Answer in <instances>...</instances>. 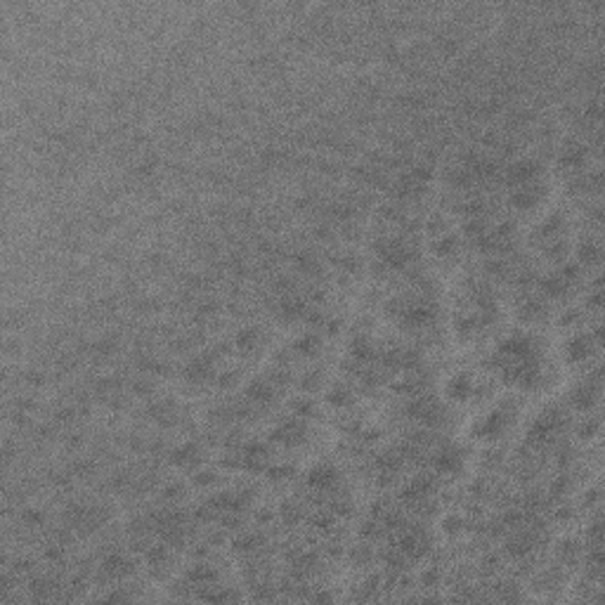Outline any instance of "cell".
I'll use <instances>...</instances> for the list:
<instances>
[{
    "instance_id": "cell-1",
    "label": "cell",
    "mask_w": 605,
    "mask_h": 605,
    "mask_svg": "<svg viewBox=\"0 0 605 605\" xmlns=\"http://www.w3.org/2000/svg\"><path fill=\"white\" fill-rule=\"evenodd\" d=\"M496 369L504 378L521 388H534L542 378V355L532 336L513 334L496 347Z\"/></svg>"
},
{
    "instance_id": "cell-2",
    "label": "cell",
    "mask_w": 605,
    "mask_h": 605,
    "mask_svg": "<svg viewBox=\"0 0 605 605\" xmlns=\"http://www.w3.org/2000/svg\"><path fill=\"white\" fill-rule=\"evenodd\" d=\"M580 277H582L580 265H575V262H563L558 270L542 277L537 284L546 298H565L567 293L572 291V286L580 282Z\"/></svg>"
},
{
    "instance_id": "cell-3",
    "label": "cell",
    "mask_w": 605,
    "mask_h": 605,
    "mask_svg": "<svg viewBox=\"0 0 605 605\" xmlns=\"http://www.w3.org/2000/svg\"><path fill=\"white\" fill-rule=\"evenodd\" d=\"M376 253L378 258H381V262L385 267H390V270H404V267H409L411 262H414L416 253L414 249H411L409 244L404 242V239L400 237H383L376 242Z\"/></svg>"
},
{
    "instance_id": "cell-4",
    "label": "cell",
    "mask_w": 605,
    "mask_h": 605,
    "mask_svg": "<svg viewBox=\"0 0 605 605\" xmlns=\"http://www.w3.org/2000/svg\"><path fill=\"white\" fill-rule=\"evenodd\" d=\"M395 305V317L409 329H424L435 319V308L428 301H398Z\"/></svg>"
},
{
    "instance_id": "cell-5",
    "label": "cell",
    "mask_w": 605,
    "mask_h": 605,
    "mask_svg": "<svg viewBox=\"0 0 605 605\" xmlns=\"http://www.w3.org/2000/svg\"><path fill=\"white\" fill-rule=\"evenodd\" d=\"M565 426V414L560 409H546L537 421H534L532 431H529V442L532 444H549L563 431Z\"/></svg>"
},
{
    "instance_id": "cell-6",
    "label": "cell",
    "mask_w": 605,
    "mask_h": 605,
    "mask_svg": "<svg viewBox=\"0 0 605 605\" xmlns=\"http://www.w3.org/2000/svg\"><path fill=\"white\" fill-rule=\"evenodd\" d=\"M539 178H542V163L534 159H518L504 170V182L511 190L539 182Z\"/></svg>"
},
{
    "instance_id": "cell-7",
    "label": "cell",
    "mask_w": 605,
    "mask_h": 605,
    "mask_svg": "<svg viewBox=\"0 0 605 605\" xmlns=\"http://www.w3.org/2000/svg\"><path fill=\"white\" fill-rule=\"evenodd\" d=\"M407 414H409L414 421H419V424H424V426H431V428H437L444 424V409L435 402V400H428V398H424V395H419V398H414L409 404H407Z\"/></svg>"
},
{
    "instance_id": "cell-8",
    "label": "cell",
    "mask_w": 605,
    "mask_h": 605,
    "mask_svg": "<svg viewBox=\"0 0 605 605\" xmlns=\"http://www.w3.org/2000/svg\"><path fill=\"white\" fill-rule=\"evenodd\" d=\"M216 360H218L216 352H203V355L192 357V360L185 364V369H182L185 381L192 385L208 383L213 376H216Z\"/></svg>"
},
{
    "instance_id": "cell-9",
    "label": "cell",
    "mask_w": 605,
    "mask_h": 605,
    "mask_svg": "<svg viewBox=\"0 0 605 605\" xmlns=\"http://www.w3.org/2000/svg\"><path fill=\"white\" fill-rule=\"evenodd\" d=\"M544 194L546 192L542 182H532V185L513 190L511 196H508V206H513L516 211H532V208H537L544 201Z\"/></svg>"
},
{
    "instance_id": "cell-10",
    "label": "cell",
    "mask_w": 605,
    "mask_h": 605,
    "mask_svg": "<svg viewBox=\"0 0 605 605\" xmlns=\"http://www.w3.org/2000/svg\"><path fill=\"white\" fill-rule=\"evenodd\" d=\"M565 218L560 216V213H551L546 220L539 225L537 229H534V239L539 242V246H549V244H556V242H563L565 239Z\"/></svg>"
},
{
    "instance_id": "cell-11",
    "label": "cell",
    "mask_w": 605,
    "mask_h": 605,
    "mask_svg": "<svg viewBox=\"0 0 605 605\" xmlns=\"http://www.w3.org/2000/svg\"><path fill=\"white\" fill-rule=\"evenodd\" d=\"M275 312L282 322L293 324L298 319L308 317V301L303 296H298V293H288V296L279 298V303L275 305Z\"/></svg>"
},
{
    "instance_id": "cell-12",
    "label": "cell",
    "mask_w": 605,
    "mask_h": 605,
    "mask_svg": "<svg viewBox=\"0 0 605 605\" xmlns=\"http://www.w3.org/2000/svg\"><path fill=\"white\" fill-rule=\"evenodd\" d=\"M506 428H508V414L496 409V411H490V414L483 416V419L475 424V435H478L480 440H496V437L504 435Z\"/></svg>"
},
{
    "instance_id": "cell-13",
    "label": "cell",
    "mask_w": 605,
    "mask_h": 605,
    "mask_svg": "<svg viewBox=\"0 0 605 605\" xmlns=\"http://www.w3.org/2000/svg\"><path fill=\"white\" fill-rule=\"evenodd\" d=\"M461 466H464V457H461V452H459V447H454V444H444V447H440L435 454H433V468H435L440 475L459 473Z\"/></svg>"
},
{
    "instance_id": "cell-14",
    "label": "cell",
    "mask_w": 605,
    "mask_h": 605,
    "mask_svg": "<svg viewBox=\"0 0 605 605\" xmlns=\"http://www.w3.org/2000/svg\"><path fill=\"white\" fill-rule=\"evenodd\" d=\"M596 345H598V341L593 339V336L580 334V336H575V339L567 341L565 355L572 364H584L586 360H591V357L596 355Z\"/></svg>"
},
{
    "instance_id": "cell-15",
    "label": "cell",
    "mask_w": 605,
    "mask_h": 605,
    "mask_svg": "<svg viewBox=\"0 0 605 605\" xmlns=\"http://www.w3.org/2000/svg\"><path fill=\"white\" fill-rule=\"evenodd\" d=\"M558 163L560 168L565 170H572V173H582V170L586 168L589 163V147L582 142H570L563 147V152H560L558 157Z\"/></svg>"
},
{
    "instance_id": "cell-16",
    "label": "cell",
    "mask_w": 605,
    "mask_h": 605,
    "mask_svg": "<svg viewBox=\"0 0 605 605\" xmlns=\"http://www.w3.org/2000/svg\"><path fill=\"white\" fill-rule=\"evenodd\" d=\"M203 461V449L196 442H185L170 452V464L182 470H194Z\"/></svg>"
},
{
    "instance_id": "cell-17",
    "label": "cell",
    "mask_w": 605,
    "mask_h": 605,
    "mask_svg": "<svg viewBox=\"0 0 605 605\" xmlns=\"http://www.w3.org/2000/svg\"><path fill=\"white\" fill-rule=\"evenodd\" d=\"M237 457V466L239 468H246V470H262L267 466V457H270V452H267L265 444L260 442H249L246 447L242 449L239 454H234Z\"/></svg>"
},
{
    "instance_id": "cell-18",
    "label": "cell",
    "mask_w": 605,
    "mask_h": 605,
    "mask_svg": "<svg viewBox=\"0 0 605 605\" xmlns=\"http://www.w3.org/2000/svg\"><path fill=\"white\" fill-rule=\"evenodd\" d=\"M133 572H135V563L126 553H121V551H114V553H109L102 560V575L109 577V580H123V577L133 575Z\"/></svg>"
},
{
    "instance_id": "cell-19",
    "label": "cell",
    "mask_w": 605,
    "mask_h": 605,
    "mask_svg": "<svg viewBox=\"0 0 605 605\" xmlns=\"http://www.w3.org/2000/svg\"><path fill=\"white\" fill-rule=\"evenodd\" d=\"M598 393H601L598 383L589 378V381L580 383V385H577V388H572V393H570V404L575 407L577 411H589V409H593V404L598 402Z\"/></svg>"
},
{
    "instance_id": "cell-20",
    "label": "cell",
    "mask_w": 605,
    "mask_h": 605,
    "mask_svg": "<svg viewBox=\"0 0 605 605\" xmlns=\"http://www.w3.org/2000/svg\"><path fill=\"white\" fill-rule=\"evenodd\" d=\"M305 433H308V428H305L301 419H288L275 428L272 437H275L277 442L286 444V447H296V444H301L305 440Z\"/></svg>"
},
{
    "instance_id": "cell-21",
    "label": "cell",
    "mask_w": 605,
    "mask_h": 605,
    "mask_svg": "<svg viewBox=\"0 0 605 605\" xmlns=\"http://www.w3.org/2000/svg\"><path fill=\"white\" fill-rule=\"evenodd\" d=\"M246 400H249V404L255 407H270L275 402V385L267 378H253L246 385Z\"/></svg>"
},
{
    "instance_id": "cell-22",
    "label": "cell",
    "mask_w": 605,
    "mask_h": 605,
    "mask_svg": "<svg viewBox=\"0 0 605 605\" xmlns=\"http://www.w3.org/2000/svg\"><path fill=\"white\" fill-rule=\"evenodd\" d=\"M144 414H147L149 421H154V424L159 426H173L175 419H178V409H175L173 400H154V402L144 409Z\"/></svg>"
},
{
    "instance_id": "cell-23",
    "label": "cell",
    "mask_w": 605,
    "mask_h": 605,
    "mask_svg": "<svg viewBox=\"0 0 605 605\" xmlns=\"http://www.w3.org/2000/svg\"><path fill=\"white\" fill-rule=\"evenodd\" d=\"M336 480H339V473H336V468H334V466H329V464L315 466V468L308 473V485L312 487V490H317V492L331 490V487L336 485Z\"/></svg>"
},
{
    "instance_id": "cell-24",
    "label": "cell",
    "mask_w": 605,
    "mask_h": 605,
    "mask_svg": "<svg viewBox=\"0 0 605 605\" xmlns=\"http://www.w3.org/2000/svg\"><path fill=\"white\" fill-rule=\"evenodd\" d=\"M116 350H119V339H116V336H102V339L88 343V355L93 357V362L111 360Z\"/></svg>"
},
{
    "instance_id": "cell-25",
    "label": "cell",
    "mask_w": 605,
    "mask_h": 605,
    "mask_svg": "<svg viewBox=\"0 0 605 605\" xmlns=\"http://www.w3.org/2000/svg\"><path fill=\"white\" fill-rule=\"evenodd\" d=\"M534 546H537V537H534V532H518V534H513V537L508 539L506 549H508V553H511L513 558H525V556L532 553Z\"/></svg>"
},
{
    "instance_id": "cell-26",
    "label": "cell",
    "mask_w": 605,
    "mask_h": 605,
    "mask_svg": "<svg viewBox=\"0 0 605 605\" xmlns=\"http://www.w3.org/2000/svg\"><path fill=\"white\" fill-rule=\"evenodd\" d=\"M398 546H400V553L402 556L419 558V556L428 549V542H426L424 532H404L402 537H400Z\"/></svg>"
},
{
    "instance_id": "cell-27",
    "label": "cell",
    "mask_w": 605,
    "mask_h": 605,
    "mask_svg": "<svg viewBox=\"0 0 605 605\" xmlns=\"http://www.w3.org/2000/svg\"><path fill=\"white\" fill-rule=\"evenodd\" d=\"M431 492H433L431 478H426V475H419V478H414L402 490V499L409 501V504H419V501H424L426 496L431 494Z\"/></svg>"
},
{
    "instance_id": "cell-28",
    "label": "cell",
    "mask_w": 605,
    "mask_h": 605,
    "mask_svg": "<svg viewBox=\"0 0 605 605\" xmlns=\"http://www.w3.org/2000/svg\"><path fill=\"white\" fill-rule=\"evenodd\" d=\"M546 305L542 298H534V296H525L521 305H518V315H521L523 319H527V322H539V319L546 317Z\"/></svg>"
},
{
    "instance_id": "cell-29",
    "label": "cell",
    "mask_w": 605,
    "mask_h": 605,
    "mask_svg": "<svg viewBox=\"0 0 605 605\" xmlns=\"http://www.w3.org/2000/svg\"><path fill=\"white\" fill-rule=\"evenodd\" d=\"M447 395L452 400H457V402H466V400L473 395V381H470L466 374H459V376H454L452 381L447 383Z\"/></svg>"
},
{
    "instance_id": "cell-30",
    "label": "cell",
    "mask_w": 605,
    "mask_h": 605,
    "mask_svg": "<svg viewBox=\"0 0 605 605\" xmlns=\"http://www.w3.org/2000/svg\"><path fill=\"white\" fill-rule=\"evenodd\" d=\"M216 580H218V572L213 570L211 565H194L190 572H187V582H190L192 586H196V589L211 586Z\"/></svg>"
},
{
    "instance_id": "cell-31",
    "label": "cell",
    "mask_w": 605,
    "mask_h": 605,
    "mask_svg": "<svg viewBox=\"0 0 605 605\" xmlns=\"http://www.w3.org/2000/svg\"><path fill=\"white\" fill-rule=\"evenodd\" d=\"M234 343H237L239 350L249 355V352H253L255 347L260 345V331L255 329V326H246V329H242V331H239V334H237Z\"/></svg>"
},
{
    "instance_id": "cell-32",
    "label": "cell",
    "mask_w": 605,
    "mask_h": 605,
    "mask_svg": "<svg viewBox=\"0 0 605 605\" xmlns=\"http://www.w3.org/2000/svg\"><path fill=\"white\" fill-rule=\"evenodd\" d=\"M293 265H296V270H301L303 275H319V260L317 255L310 253V251L293 253Z\"/></svg>"
},
{
    "instance_id": "cell-33",
    "label": "cell",
    "mask_w": 605,
    "mask_h": 605,
    "mask_svg": "<svg viewBox=\"0 0 605 605\" xmlns=\"http://www.w3.org/2000/svg\"><path fill=\"white\" fill-rule=\"evenodd\" d=\"M260 546H262V537L255 532L239 534V537L232 542V549L237 551V553H253V551H258Z\"/></svg>"
},
{
    "instance_id": "cell-34",
    "label": "cell",
    "mask_w": 605,
    "mask_h": 605,
    "mask_svg": "<svg viewBox=\"0 0 605 605\" xmlns=\"http://www.w3.org/2000/svg\"><path fill=\"white\" fill-rule=\"evenodd\" d=\"M603 260V249L598 246V242H584L580 246V262L586 267H593Z\"/></svg>"
},
{
    "instance_id": "cell-35",
    "label": "cell",
    "mask_w": 605,
    "mask_h": 605,
    "mask_svg": "<svg viewBox=\"0 0 605 605\" xmlns=\"http://www.w3.org/2000/svg\"><path fill=\"white\" fill-rule=\"evenodd\" d=\"M293 347H296L298 355L303 357H315L319 352V347H322V341L317 339L315 334H308V336H301V339L293 343Z\"/></svg>"
},
{
    "instance_id": "cell-36",
    "label": "cell",
    "mask_w": 605,
    "mask_h": 605,
    "mask_svg": "<svg viewBox=\"0 0 605 605\" xmlns=\"http://www.w3.org/2000/svg\"><path fill=\"white\" fill-rule=\"evenodd\" d=\"M106 485H109L111 492H119V494H123V492H128V490H133V487H135V478H133L128 470H116Z\"/></svg>"
},
{
    "instance_id": "cell-37",
    "label": "cell",
    "mask_w": 605,
    "mask_h": 605,
    "mask_svg": "<svg viewBox=\"0 0 605 605\" xmlns=\"http://www.w3.org/2000/svg\"><path fill=\"white\" fill-rule=\"evenodd\" d=\"M218 310H220V305H218V301H201L199 305H194V319L196 322H206V319H213L218 315Z\"/></svg>"
},
{
    "instance_id": "cell-38",
    "label": "cell",
    "mask_w": 605,
    "mask_h": 605,
    "mask_svg": "<svg viewBox=\"0 0 605 605\" xmlns=\"http://www.w3.org/2000/svg\"><path fill=\"white\" fill-rule=\"evenodd\" d=\"M71 475L73 478H81V480H88L95 475V470H98V466H95V461H90V459H78V461L71 464Z\"/></svg>"
},
{
    "instance_id": "cell-39",
    "label": "cell",
    "mask_w": 605,
    "mask_h": 605,
    "mask_svg": "<svg viewBox=\"0 0 605 605\" xmlns=\"http://www.w3.org/2000/svg\"><path fill=\"white\" fill-rule=\"evenodd\" d=\"M350 352H352V360L369 362L374 357V345L369 343V341H364V339H357L355 343L350 345Z\"/></svg>"
},
{
    "instance_id": "cell-40",
    "label": "cell",
    "mask_w": 605,
    "mask_h": 605,
    "mask_svg": "<svg viewBox=\"0 0 605 605\" xmlns=\"http://www.w3.org/2000/svg\"><path fill=\"white\" fill-rule=\"evenodd\" d=\"M21 525L29 529H38L45 525V513H43L41 508H26V511L21 513Z\"/></svg>"
},
{
    "instance_id": "cell-41",
    "label": "cell",
    "mask_w": 605,
    "mask_h": 605,
    "mask_svg": "<svg viewBox=\"0 0 605 605\" xmlns=\"http://www.w3.org/2000/svg\"><path fill=\"white\" fill-rule=\"evenodd\" d=\"M130 393L135 395V398H144V400H147L149 395L154 393V381H152V376H147V378H135V381L130 383Z\"/></svg>"
},
{
    "instance_id": "cell-42",
    "label": "cell",
    "mask_w": 605,
    "mask_h": 605,
    "mask_svg": "<svg viewBox=\"0 0 605 605\" xmlns=\"http://www.w3.org/2000/svg\"><path fill=\"white\" fill-rule=\"evenodd\" d=\"M76 419H78V407L64 404V407H60V409L55 411V424L57 426H69V424H73Z\"/></svg>"
},
{
    "instance_id": "cell-43",
    "label": "cell",
    "mask_w": 605,
    "mask_h": 605,
    "mask_svg": "<svg viewBox=\"0 0 605 605\" xmlns=\"http://www.w3.org/2000/svg\"><path fill=\"white\" fill-rule=\"evenodd\" d=\"M272 291L279 293V296H288V293H296V279L293 277H277L275 282H272Z\"/></svg>"
},
{
    "instance_id": "cell-44",
    "label": "cell",
    "mask_w": 605,
    "mask_h": 605,
    "mask_svg": "<svg viewBox=\"0 0 605 605\" xmlns=\"http://www.w3.org/2000/svg\"><path fill=\"white\" fill-rule=\"evenodd\" d=\"M185 492H187V487L182 483H170V485L163 487L161 496H163V501H170V504H173V501L185 499Z\"/></svg>"
},
{
    "instance_id": "cell-45",
    "label": "cell",
    "mask_w": 605,
    "mask_h": 605,
    "mask_svg": "<svg viewBox=\"0 0 605 605\" xmlns=\"http://www.w3.org/2000/svg\"><path fill=\"white\" fill-rule=\"evenodd\" d=\"M558 556H560V560H565L567 565H572L577 558H580V546H577V542H563L560 544Z\"/></svg>"
},
{
    "instance_id": "cell-46",
    "label": "cell",
    "mask_w": 605,
    "mask_h": 605,
    "mask_svg": "<svg viewBox=\"0 0 605 605\" xmlns=\"http://www.w3.org/2000/svg\"><path fill=\"white\" fill-rule=\"evenodd\" d=\"M329 402L334 404V407H345V404H350V390H347V388H341V385H336V388L329 393Z\"/></svg>"
},
{
    "instance_id": "cell-47",
    "label": "cell",
    "mask_w": 605,
    "mask_h": 605,
    "mask_svg": "<svg viewBox=\"0 0 605 605\" xmlns=\"http://www.w3.org/2000/svg\"><path fill=\"white\" fill-rule=\"evenodd\" d=\"M532 121V111L529 109H516L511 116H508V126L511 128H523Z\"/></svg>"
},
{
    "instance_id": "cell-48",
    "label": "cell",
    "mask_w": 605,
    "mask_h": 605,
    "mask_svg": "<svg viewBox=\"0 0 605 605\" xmlns=\"http://www.w3.org/2000/svg\"><path fill=\"white\" fill-rule=\"evenodd\" d=\"M291 409L296 411L298 419H308V416L315 414V407H312V402H310V400H293Z\"/></svg>"
},
{
    "instance_id": "cell-49",
    "label": "cell",
    "mask_w": 605,
    "mask_h": 605,
    "mask_svg": "<svg viewBox=\"0 0 605 605\" xmlns=\"http://www.w3.org/2000/svg\"><path fill=\"white\" fill-rule=\"evenodd\" d=\"M291 466H275V468L267 470V478L272 480V483H279V480H286L291 478Z\"/></svg>"
},
{
    "instance_id": "cell-50",
    "label": "cell",
    "mask_w": 605,
    "mask_h": 605,
    "mask_svg": "<svg viewBox=\"0 0 605 605\" xmlns=\"http://www.w3.org/2000/svg\"><path fill=\"white\" fill-rule=\"evenodd\" d=\"M21 378H24L26 385H43V383H45V374L38 372V369H26V372L21 374Z\"/></svg>"
},
{
    "instance_id": "cell-51",
    "label": "cell",
    "mask_w": 605,
    "mask_h": 605,
    "mask_svg": "<svg viewBox=\"0 0 605 605\" xmlns=\"http://www.w3.org/2000/svg\"><path fill=\"white\" fill-rule=\"evenodd\" d=\"M194 483L199 485V487L216 485V483H218V475H216V470H201V473H194Z\"/></svg>"
},
{
    "instance_id": "cell-52",
    "label": "cell",
    "mask_w": 605,
    "mask_h": 605,
    "mask_svg": "<svg viewBox=\"0 0 605 605\" xmlns=\"http://www.w3.org/2000/svg\"><path fill=\"white\" fill-rule=\"evenodd\" d=\"M435 253L437 255H452V253H457V239H454V237L442 239V242L437 244Z\"/></svg>"
},
{
    "instance_id": "cell-53",
    "label": "cell",
    "mask_w": 605,
    "mask_h": 605,
    "mask_svg": "<svg viewBox=\"0 0 605 605\" xmlns=\"http://www.w3.org/2000/svg\"><path fill=\"white\" fill-rule=\"evenodd\" d=\"M601 305H603V293H601V288H596V291H593L591 296H589L586 308H591V310H601Z\"/></svg>"
},
{
    "instance_id": "cell-54",
    "label": "cell",
    "mask_w": 605,
    "mask_h": 605,
    "mask_svg": "<svg viewBox=\"0 0 605 605\" xmlns=\"http://www.w3.org/2000/svg\"><path fill=\"white\" fill-rule=\"evenodd\" d=\"M234 381H237V372H229L220 376V385H232Z\"/></svg>"
},
{
    "instance_id": "cell-55",
    "label": "cell",
    "mask_w": 605,
    "mask_h": 605,
    "mask_svg": "<svg viewBox=\"0 0 605 605\" xmlns=\"http://www.w3.org/2000/svg\"><path fill=\"white\" fill-rule=\"evenodd\" d=\"M596 428H598V424H596V421H589V424H584V426H582V433H586L584 437H591V433H596Z\"/></svg>"
}]
</instances>
